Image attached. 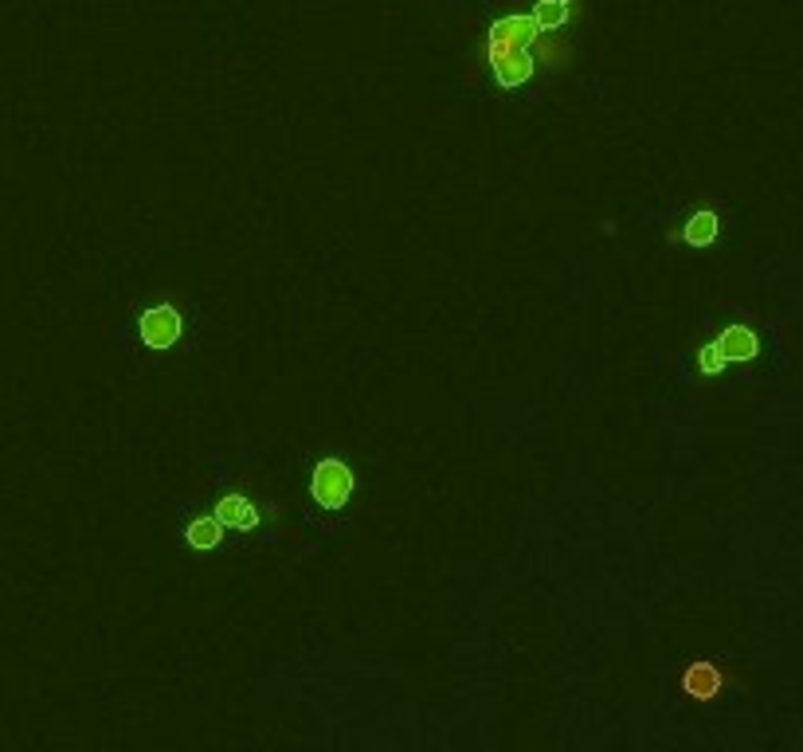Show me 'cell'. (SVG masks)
I'll return each instance as SVG.
<instances>
[{"label": "cell", "mask_w": 803, "mask_h": 752, "mask_svg": "<svg viewBox=\"0 0 803 752\" xmlns=\"http://www.w3.org/2000/svg\"><path fill=\"white\" fill-rule=\"evenodd\" d=\"M310 494L322 510H341L353 494V470L337 459H326L314 467V478H310Z\"/></svg>", "instance_id": "6da1fadb"}, {"label": "cell", "mask_w": 803, "mask_h": 752, "mask_svg": "<svg viewBox=\"0 0 803 752\" xmlns=\"http://www.w3.org/2000/svg\"><path fill=\"white\" fill-rule=\"evenodd\" d=\"M490 71L498 87H521L533 75V55L529 47H510V51H490Z\"/></svg>", "instance_id": "7a4b0ae2"}, {"label": "cell", "mask_w": 803, "mask_h": 752, "mask_svg": "<svg viewBox=\"0 0 803 752\" xmlns=\"http://www.w3.org/2000/svg\"><path fill=\"white\" fill-rule=\"evenodd\" d=\"M181 337V314L173 306H153L142 314V341L149 349H169Z\"/></svg>", "instance_id": "3957f363"}, {"label": "cell", "mask_w": 803, "mask_h": 752, "mask_svg": "<svg viewBox=\"0 0 803 752\" xmlns=\"http://www.w3.org/2000/svg\"><path fill=\"white\" fill-rule=\"evenodd\" d=\"M537 24L529 16H502L490 28V51H510V47H533L537 44Z\"/></svg>", "instance_id": "277c9868"}, {"label": "cell", "mask_w": 803, "mask_h": 752, "mask_svg": "<svg viewBox=\"0 0 803 752\" xmlns=\"http://www.w3.org/2000/svg\"><path fill=\"white\" fill-rule=\"evenodd\" d=\"M717 349H721V357L725 361H753L756 357V333L745 326H729L721 337H717Z\"/></svg>", "instance_id": "5b68a950"}, {"label": "cell", "mask_w": 803, "mask_h": 752, "mask_svg": "<svg viewBox=\"0 0 803 752\" xmlns=\"http://www.w3.org/2000/svg\"><path fill=\"white\" fill-rule=\"evenodd\" d=\"M216 521H220L224 529H255V525H259V510H255L247 498L232 494V498H224V502L216 506Z\"/></svg>", "instance_id": "8992f818"}, {"label": "cell", "mask_w": 803, "mask_h": 752, "mask_svg": "<svg viewBox=\"0 0 803 752\" xmlns=\"http://www.w3.org/2000/svg\"><path fill=\"white\" fill-rule=\"evenodd\" d=\"M568 12H572V0H537L529 20L537 24V32H557V28H565Z\"/></svg>", "instance_id": "52a82bcc"}, {"label": "cell", "mask_w": 803, "mask_h": 752, "mask_svg": "<svg viewBox=\"0 0 803 752\" xmlns=\"http://www.w3.org/2000/svg\"><path fill=\"white\" fill-rule=\"evenodd\" d=\"M682 686H686V694H694V698H713V694L721 690V674H717L709 662H698V666L686 670Z\"/></svg>", "instance_id": "ba28073f"}, {"label": "cell", "mask_w": 803, "mask_h": 752, "mask_svg": "<svg viewBox=\"0 0 803 752\" xmlns=\"http://www.w3.org/2000/svg\"><path fill=\"white\" fill-rule=\"evenodd\" d=\"M185 537H189L192 549H216L220 537H224V525H220L216 517H200V521H192Z\"/></svg>", "instance_id": "9c48e42d"}, {"label": "cell", "mask_w": 803, "mask_h": 752, "mask_svg": "<svg viewBox=\"0 0 803 752\" xmlns=\"http://www.w3.org/2000/svg\"><path fill=\"white\" fill-rule=\"evenodd\" d=\"M686 243L690 247H706L717 239V216L713 212H698V216H690V224H686Z\"/></svg>", "instance_id": "30bf717a"}, {"label": "cell", "mask_w": 803, "mask_h": 752, "mask_svg": "<svg viewBox=\"0 0 803 752\" xmlns=\"http://www.w3.org/2000/svg\"><path fill=\"white\" fill-rule=\"evenodd\" d=\"M698 365H702V373H706V376H713V373H721L729 361L721 357V349H717V345H706V349H702V357H698Z\"/></svg>", "instance_id": "8fae6325"}]
</instances>
